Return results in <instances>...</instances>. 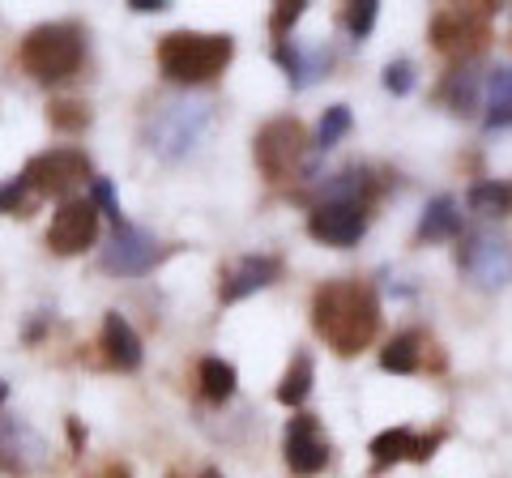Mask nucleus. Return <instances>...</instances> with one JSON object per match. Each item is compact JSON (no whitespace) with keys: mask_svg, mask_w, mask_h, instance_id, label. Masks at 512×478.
Listing matches in <instances>:
<instances>
[{"mask_svg":"<svg viewBox=\"0 0 512 478\" xmlns=\"http://www.w3.org/2000/svg\"><path fill=\"white\" fill-rule=\"evenodd\" d=\"M312 329L338 355H359L372 346L380 329V299L359 278H338L316 286L312 295Z\"/></svg>","mask_w":512,"mask_h":478,"instance_id":"obj_1","label":"nucleus"},{"mask_svg":"<svg viewBox=\"0 0 512 478\" xmlns=\"http://www.w3.org/2000/svg\"><path fill=\"white\" fill-rule=\"evenodd\" d=\"M235 56V39L231 35H201V30H171L158 43V69L167 82L180 86H201L218 77L231 65Z\"/></svg>","mask_w":512,"mask_h":478,"instance_id":"obj_2","label":"nucleus"},{"mask_svg":"<svg viewBox=\"0 0 512 478\" xmlns=\"http://www.w3.org/2000/svg\"><path fill=\"white\" fill-rule=\"evenodd\" d=\"M82 52H86V43L73 22H47L22 39L18 60L35 82H69L82 69Z\"/></svg>","mask_w":512,"mask_h":478,"instance_id":"obj_3","label":"nucleus"},{"mask_svg":"<svg viewBox=\"0 0 512 478\" xmlns=\"http://www.w3.org/2000/svg\"><path fill=\"white\" fill-rule=\"evenodd\" d=\"M210 116H214L210 103H201V99H171V103L150 111V120H146V146L158 158L175 163V158H184L205 137V129H210Z\"/></svg>","mask_w":512,"mask_h":478,"instance_id":"obj_4","label":"nucleus"},{"mask_svg":"<svg viewBox=\"0 0 512 478\" xmlns=\"http://www.w3.org/2000/svg\"><path fill=\"white\" fill-rule=\"evenodd\" d=\"M303 150H308V137H303V124L295 116H278L269 120L252 141L256 167L265 171V180H291V175L303 167V175H312V163H303Z\"/></svg>","mask_w":512,"mask_h":478,"instance_id":"obj_5","label":"nucleus"},{"mask_svg":"<svg viewBox=\"0 0 512 478\" xmlns=\"http://www.w3.org/2000/svg\"><path fill=\"white\" fill-rule=\"evenodd\" d=\"M487 13H491V5H453V9H440L436 18H431V43H436L444 56L470 60L474 52H483V43L491 35Z\"/></svg>","mask_w":512,"mask_h":478,"instance_id":"obj_6","label":"nucleus"},{"mask_svg":"<svg viewBox=\"0 0 512 478\" xmlns=\"http://www.w3.org/2000/svg\"><path fill=\"white\" fill-rule=\"evenodd\" d=\"M22 180L43 197H69L82 184H90V158L82 150H43L26 163Z\"/></svg>","mask_w":512,"mask_h":478,"instance_id":"obj_7","label":"nucleus"},{"mask_svg":"<svg viewBox=\"0 0 512 478\" xmlns=\"http://www.w3.org/2000/svg\"><path fill=\"white\" fill-rule=\"evenodd\" d=\"M457 261H461V269H466L478 286H487V291H491V286L512 282V244H508V239H500V235H487V231L466 235Z\"/></svg>","mask_w":512,"mask_h":478,"instance_id":"obj_8","label":"nucleus"},{"mask_svg":"<svg viewBox=\"0 0 512 478\" xmlns=\"http://www.w3.org/2000/svg\"><path fill=\"white\" fill-rule=\"evenodd\" d=\"M43 466H47V440L18 414H0V470L26 478Z\"/></svg>","mask_w":512,"mask_h":478,"instance_id":"obj_9","label":"nucleus"},{"mask_svg":"<svg viewBox=\"0 0 512 478\" xmlns=\"http://www.w3.org/2000/svg\"><path fill=\"white\" fill-rule=\"evenodd\" d=\"M94 235H99V210H94L90 201H64L52 227H47V248L60 252V257H77V252H86L94 244Z\"/></svg>","mask_w":512,"mask_h":478,"instance_id":"obj_10","label":"nucleus"},{"mask_svg":"<svg viewBox=\"0 0 512 478\" xmlns=\"http://www.w3.org/2000/svg\"><path fill=\"white\" fill-rule=\"evenodd\" d=\"M158 257H163V252H158V239L150 231L133 227V222H120L116 235H111V244L103 248V269L137 278V274H146Z\"/></svg>","mask_w":512,"mask_h":478,"instance_id":"obj_11","label":"nucleus"},{"mask_svg":"<svg viewBox=\"0 0 512 478\" xmlns=\"http://www.w3.org/2000/svg\"><path fill=\"white\" fill-rule=\"evenodd\" d=\"M282 457L286 466H291L295 474H320L329 461V440L320 436V423L312 419V414H295L291 423H286V436H282Z\"/></svg>","mask_w":512,"mask_h":478,"instance_id":"obj_12","label":"nucleus"},{"mask_svg":"<svg viewBox=\"0 0 512 478\" xmlns=\"http://www.w3.org/2000/svg\"><path fill=\"white\" fill-rule=\"evenodd\" d=\"M282 278V261L278 257H239L231 265H222L218 274V299L222 304H239L265 286H274Z\"/></svg>","mask_w":512,"mask_h":478,"instance_id":"obj_13","label":"nucleus"},{"mask_svg":"<svg viewBox=\"0 0 512 478\" xmlns=\"http://www.w3.org/2000/svg\"><path fill=\"white\" fill-rule=\"evenodd\" d=\"M363 231H367L363 205H316L312 218H308V235L320 239V244H333V248L359 244Z\"/></svg>","mask_w":512,"mask_h":478,"instance_id":"obj_14","label":"nucleus"},{"mask_svg":"<svg viewBox=\"0 0 512 478\" xmlns=\"http://www.w3.org/2000/svg\"><path fill=\"white\" fill-rule=\"evenodd\" d=\"M274 60L286 69V82H291L295 90H308L312 82H320L325 77V69H329V52L325 47H303V43H295V39H278L274 43Z\"/></svg>","mask_w":512,"mask_h":478,"instance_id":"obj_15","label":"nucleus"},{"mask_svg":"<svg viewBox=\"0 0 512 478\" xmlns=\"http://www.w3.org/2000/svg\"><path fill=\"white\" fill-rule=\"evenodd\" d=\"M380 193V180L372 171H363V167H346V171H338L333 180H325L320 184V205H363L367 210V201H372Z\"/></svg>","mask_w":512,"mask_h":478,"instance_id":"obj_16","label":"nucleus"},{"mask_svg":"<svg viewBox=\"0 0 512 478\" xmlns=\"http://www.w3.org/2000/svg\"><path fill=\"white\" fill-rule=\"evenodd\" d=\"M103 355L111 368H120V372L141 368V338L120 312H107V321H103Z\"/></svg>","mask_w":512,"mask_h":478,"instance_id":"obj_17","label":"nucleus"},{"mask_svg":"<svg viewBox=\"0 0 512 478\" xmlns=\"http://www.w3.org/2000/svg\"><path fill=\"white\" fill-rule=\"evenodd\" d=\"M478 94H483V73H478L470 60H461L457 69H448V77L440 82V103L457 116H474Z\"/></svg>","mask_w":512,"mask_h":478,"instance_id":"obj_18","label":"nucleus"},{"mask_svg":"<svg viewBox=\"0 0 512 478\" xmlns=\"http://www.w3.org/2000/svg\"><path fill=\"white\" fill-rule=\"evenodd\" d=\"M453 235H461L457 201L453 197H436L423 210V218H419V239H423V244H436V239H453Z\"/></svg>","mask_w":512,"mask_h":478,"instance_id":"obj_19","label":"nucleus"},{"mask_svg":"<svg viewBox=\"0 0 512 478\" xmlns=\"http://www.w3.org/2000/svg\"><path fill=\"white\" fill-rule=\"evenodd\" d=\"M466 205L483 218H504L512 214V180H478L470 184Z\"/></svg>","mask_w":512,"mask_h":478,"instance_id":"obj_20","label":"nucleus"},{"mask_svg":"<svg viewBox=\"0 0 512 478\" xmlns=\"http://www.w3.org/2000/svg\"><path fill=\"white\" fill-rule=\"evenodd\" d=\"M414 436L410 427H389V432H380L376 440H372V466L376 470H389V466H397V461H410L414 457Z\"/></svg>","mask_w":512,"mask_h":478,"instance_id":"obj_21","label":"nucleus"},{"mask_svg":"<svg viewBox=\"0 0 512 478\" xmlns=\"http://www.w3.org/2000/svg\"><path fill=\"white\" fill-rule=\"evenodd\" d=\"M419 355H423V333H414V329H406V333H397V338L380 350V368L384 372H419Z\"/></svg>","mask_w":512,"mask_h":478,"instance_id":"obj_22","label":"nucleus"},{"mask_svg":"<svg viewBox=\"0 0 512 478\" xmlns=\"http://www.w3.org/2000/svg\"><path fill=\"white\" fill-rule=\"evenodd\" d=\"M312 376H316L312 355L308 350H299V355L291 359V368H286V376H282V385H278V402L282 406H303L308 402V393H312Z\"/></svg>","mask_w":512,"mask_h":478,"instance_id":"obj_23","label":"nucleus"},{"mask_svg":"<svg viewBox=\"0 0 512 478\" xmlns=\"http://www.w3.org/2000/svg\"><path fill=\"white\" fill-rule=\"evenodd\" d=\"M201 393L210 397V402H227L235 393V363L227 359H201Z\"/></svg>","mask_w":512,"mask_h":478,"instance_id":"obj_24","label":"nucleus"},{"mask_svg":"<svg viewBox=\"0 0 512 478\" xmlns=\"http://www.w3.org/2000/svg\"><path fill=\"white\" fill-rule=\"evenodd\" d=\"M350 107L346 103H333V107H325V116H320V124H316V146L320 150H329V146H338V141L350 133Z\"/></svg>","mask_w":512,"mask_h":478,"instance_id":"obj_25","label":"nucleus"},{"mask_svg":"<svg viewBox=\"0 0 512 478\" xmlns=\"http://www.w3.org/2000/svg\"><path fill=\"white\" fill-rule=\"evenodd\" d=\"M376 13H380V0H359V5H350V9L342 13V22H346V30H350V39H367V35H372Z\"/></svg>","mask_w":512,"mask_h":478,"instance_id":"obj_26","label":"nucleus"},{"mask_svg":"<svg viewBox=\"0 0 512 478\" xmlns=\"http://www.w3.org/2000/svg\"><path fill=\"white\" fill-rule=\"evenodd\" d=\"M47 120H52L56 129L77 133V129H86V124H90V111H86L82 103H52V111H47Z\"/></svg>","mask_w":512,"mask_h":478,"instance_id":"obj_27","label":"nucleus"},{"mask_svg":"<svg viewBox=\"0 0 512 478\" xmlns=\"http://www.w3.org/2000/svg\"><path fill=\"white\" fill-rule=\"evenodd\" d=\"M303 9H308L303 0H286V5H278L274 13H269V30H274L278 39H286V35L295 30V22L303 18Z\"/></svg>","mask_w":512,"mask_h":478,"instance_id":"obj_28","label":"nucleus"},{"mask_svg":"<svg viewBox=\"0 0 512 478\" xmlns=\"http://www.w3.org/2000/svg\"><path fill=\"white\" fill-rule=\"evenodd\" d=\"M26 180L22 175H13V180L0 184V214H26Z\"/></svg>","mask_w":512,"mask_h":478,"instance_id":"obj_29","label":"nucleus"},{"mask_svg":"<svg viewBox=\"0 0 512 478\" xmlns=\"http://www.w3.org/2000/svg\"><path fill=\"white\" fill-rule=\"evenodd\" d=\"M384 90L397 94V99L414 90V65H410V60H393V65L384 69Z\"/></svg>","mask_w":512,"mask_h":478,"instance_id":"obj_30","label":"nucleus"},{"mask_svg":"<svg viewBox=\"0 0 512 478\" xmlns=\"http://www.w3.org/2000/svg\"><path fill=\"white\" fill-rule=\"evenodd\" d=\"M90 205H94L99 214H107L111 222H116V227L124 222L120 205H116V193H111V184H107V180H90Z\"/></svg>","mask_w":512,"mask_h":478,"instance_id":"obj_31","label":"nucleus"},{"mask_svg":"<svg viewBox=\"0 0 512 478\" xmlns=\"http://www.w3.org/2000/svg\"><path fill=\"white\" fill-rule=\"evenodd\" d=\"M487 94H491V103L512 99V69H491V77H487Z\"/></svg>","mask_w":512,"mask_h":478,"instance_id":"obj_32","label":"nucleus"},{"mask_svg":"<svg viewBox=\"0 0 512 478\" xmlns=\"http://www.w3.org/2000/svg\"><path fill=\"white\" fill-rule=\"evenodd\" d=\"M487 129H504V124H512V99H500V103H491L487 111Z\"/></svg>","mask_w":512,"mask_h":478,"instance_id":"obj_33","label":"nucleus"},{"mask_svg":"<svg viewBox=\"0 0 512 478\" xmlns=\"http://www.w3.org/2000/svg\"><path fill=\"white\" fill-rule=\"evenodd\" d=\"M440 440H444V432H431V436H419V440H414V457H410V461H427L431 453H436V449H440Z\"/></svg>","mask_w":512,"mask_h":478,"instance_id":"obj_34","label":"nucleus"},{"mask_svg":"<svg viewBox=\"0 0 512 478\" xmlns=\"http://www.w3.org/2000/svg\"><path fill=\"white\" fill-rule=\"evenodd\" d=\"M94 478H133V474H128V466H120V461H107V466L94 474Z\"/></svg>","mask_w":512,"mask_h":478,"instance_id":"obj_35","label":"nucleus"},{"mask_svg":"<svg viewBox=\"0 0 512 478\" xmlns=\"http://www.w3.org/2000/svg\"><path fill=\"white\" fill-rule=\"evenodd\" d=\"M137 13H163L167 9V0H128Z\"/></svg>","mask_w":512,"mask_h":478,"instance_id":"obj_36","label":"nucleus"},{"mask_svg":"<svg viewBox=\"0 0 512 478\" xmlns=\"http://www.w3.org/2000/svg\"><path fill=\"white\" fill-rule=\"evenodd\" d=\"M69 436H73V453H82V423L69 419Z\"/></svg>","mask_w":512,"mask_h":478,"instance_id":"obj_37","label":"nucleus"},{"mask_svg":"<svg viewBox=\"0 0 512 478\" xmlns=\"http://www.w3.org/2000/svg\"><path fill=\"white\" fill-rule=\"evenodd\" d=\"M201 478H222V474L218 470H201Z\"/></svg>","mask_w":512,"mask_h":478,"instance_id":"obj_38","label":"nucleus"},{"mask_svg":"<svg viewBox=\"0 0 512 478\" xmlns=\"http://www.w3.org/2000/svg\"><path fill=\"white\" fill-rule=\"evenodd\" d=\"M0 397H5V385H0Z\"/></svg>","mask_w":512,"mask_h":478,"instance_id":"obj_39","label":"nucleus"}]
</instances>
